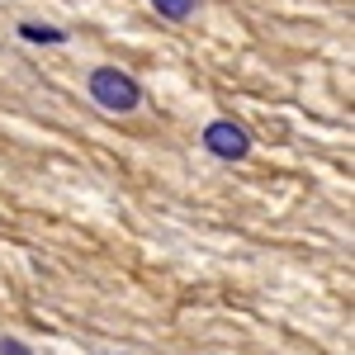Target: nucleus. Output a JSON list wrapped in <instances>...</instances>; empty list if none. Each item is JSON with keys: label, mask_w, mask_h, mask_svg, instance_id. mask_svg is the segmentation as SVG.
Instances as JSON below:
<instances>
[{"label": "nucleus", "mask_w": 355, "mask_h": 355, "mask_svg": "<svg viewBox=\"0 0 355 355\" xmlns=\"http://www.w3.org/2000/svg\"><path fill=\"white\" fill-rule=\"evenodd\" d=\"M24 38H33V43H62V28H38V24H24Z\"/></svg>", "instance_id": "nucleus-4"}, {"label": "nucleus", "mask_w": 355, "mask_h": 355, "mask_svg": "<svg viewBox=\"0 0 355 355\" xmlns=\"http://www.w3.org/2000/svg\"><path fill=\"white\" fill-rule=\"evenodd\" d=\"M90 95H95V105H105V110H114V114H128V110H137V85H133V76H123L119 67H100V71H90Z\"/></svg>", "instance_id": "nucleus-1"}, {"label": "nucleus", "mask_w": 355, "mask_h": 355, "mask_svg": "<svg viewBox=\"0 0 355 355\" xmlns=\"http://www.w3.org/2000/svg\"><path fill=\"white\" fill-rule=\"evenodd\" d=\"M204 147H209L214 157H223V162H242L246 152H251V137H246V128L218 119V123H209V128H204Z\"/></svg>", "instance_id": "nucleus-2"}, {"label": "nucleus", "mask_w": 355, "mask_h": 355, "mask_svg": "<svg viewBox=\"0 0 355 355\" xmlns=\"http://www.w3.org/2000/svg\"><path fill=\"white\" fill-rule=\"evenodd\" d=\"M157 5V15H166V19H190L194 15V0H152Z\"/></svg>", "instance_id": "nucleus-3"}, {"label": "nucleus", "mask_w": 355, "mask_h": 355, "mask_svg": "<svg viewBox=\"0 0 355 355\" xmlns=\"http://www.w3.org/2000/svg\"><path fill=\"white\" fill-rule=\"evenodd\" d=\"M0 355H28L24 346H15V341H0Z\"/></svg>", "instance_id": "nucleus-5"}]
</instances>
